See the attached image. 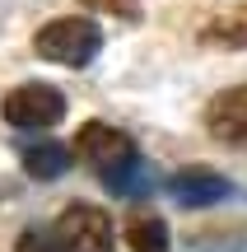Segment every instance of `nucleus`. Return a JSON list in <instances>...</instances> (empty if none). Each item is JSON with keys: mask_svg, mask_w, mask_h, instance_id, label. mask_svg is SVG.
I'll use <instances>...</instances> for the list:
<instances>
[{"mask_svg": "<svg viewBox=\"0 0 247 252\" xmlns=\"http://www.w3.org/2000/svg\"><path fill=\"white\" fill-rule=\"evenodd\" d=\"M33 52L42 56V61H56V65L80 70V65H89L93 56L103 52V33H98V24L84 19V14L56 19V24H47L42 33L33 37Z\"/></svg>", "mask_w": 247, "mask_h": 252, "instance_id": "obj_1", "label": "nucleus"}, {"mask_svg": "<svg viewBox=\"0 0 247 252\" xmlns=\"http://www.w3.org/2000/svg\"><path fill=\"white\" fill-rule=\"evenodd\" d=\"M5 122L19 126V131H47V126H56L65 117V94L56 89V84H19V89L5 94Z\"/></svg>", "mask_w": 247, "mask_h": 252, "instance_id": "obj_2", "label": "nucleus"}, {"mask_svg": "<svg viewBox=\"0 0 247 252\" xmlns=\"http://www.w3.org/2000/svg\"><path fill=\"white\" fill-rule=\"evenodd\" d=\"M75 154H80L89 168H98V178H103L108 168L136 159V140H131L126 131H117V126H108V122H84L80 135H75Z\"/></svg>", "mask_w": 247, "mask_h": 252, "instance_id": "obj_3", "label": "nucleus"}, {"mask_svg": "<svg viewBox=\"0 0 247 252\" xmlns=\"http://www.w3.org/2000/svg\"><path fill=\"white\" fill-rule=\"evenodd\" d=\"M56 229H61L80 252H112V243H117V238H112V220L103 215L98 206H70V210H61Z\"/></svg>", "mask_w": 247, "mask_h": 252, "instance_id": "obj_4", "label": "nucleus"}, {"mask_svg": "<svg viewBox=\"0 0 247 252\" xmlns=\"http://www.w3.org/2000/svg\"><path fill=\"white\" fill-rule=\"evenodd\" d=\"M205 126H210L215 140H224V145H243V150H247V84L215 94L210 108H205Z\"/></svg>", "mask_w": 247, "mask_h": 252, "instance_id": "obj_5", "label": "nucleus"}, {"mask_svg": "<svg viewBox=\"0 0 247 252\" xmlns=\"http://www.w3.org/2000/svg\"><path fill=\"white\" fill-rule=\"evenodd\" d=\"M168 191L177 196V206L205 210V206H220L224 196H233V182L220 178V173H205V168H187L177 178H168Z\"/></svg>", "mask_w": 247, "mask_h": 252, "instance_id": "obj_6", "label": "nucleus"}, {"mask_svg": "<svg viewBox=\"0 0 247 252\" xmlns=\"http://www.w3.org/2000/svg\"><path fill=\"white\" fill-rule=\"evenodd\" d=\"M126 243H131V252H173L168 224L154 210H136V215L126 220Z\"/></svg>", "mask_w": 247, "mask_h": 252, "instance_id": "obj_7", "label": "nucleus"}, {"mask_svg": "<svg viewBox=\"0 0 247 252\" xmlns=\"http://www.w3.org/2000/svg\"><path fill=\"white\" fill-rule=\"evenodd\" d=\"M24 168H28V178H37V182H56V178H65V168H70V150L56 145V140L28 145L24 150Z\"/></svg>", "mask_w": 247, "mask_h": 252, "instance_id": "obj_8", "label": "nucleus"}, {"mask_svg": "<svg viewBox=\"0 0 247 252\" xmlns=\"http://www.w3.org/2000/svg\"><path fill=\"white\" fill-rule=\"evenodd\" d=\"M103 187L117 191V196H145V191L154 187V168L136 154V159H126V163H117V168L103 173Z\"/></svg>", "mask_w": 247, "mask_h": 252, "instance_id": "obj_9", "label": "nucleus"}, {"mask_svg": "<svg viewBox=\"0 0 247 252\" xmlns=\"http://www.w3.org/2000/svg\"><path fill=\"white\" fill-rule=\"evenodd\" d=\"M19 252H80L56 224H33L19 234Z\"/></svg>", "mask_w": 247, "mask_h": 252, "instance_id": "obj_10", "label": "nucleus"}, {"mask_svg": "<svg viewBox=\"0 0 247 252\" xmlns=\"http://www.w3.org/2000/svg\"><path fill=\"white\" fill-rule=\"evenodd\" d=\"M187 252H247V238L243 234H196Z\"/></svg>", "mask_w": 247, "mask_h": 252, "instance_id": "obj_11", "label": "nucleus"}, {"mask_svg": "<svg viewBox=\"0 0 247 252\" xmlns=\"http://www.w3.org/2000/svg\"><path fill=\"white\" fill-rule=\"evenodd\" d=\"M89 9H108V14H121V19H136L140 14V5L136 0H84Z\"/></svg>", "mask_w": 247, "mask_h": 252, "instance_id": "obj_12", "label": "nucleus"}]
</instances>
